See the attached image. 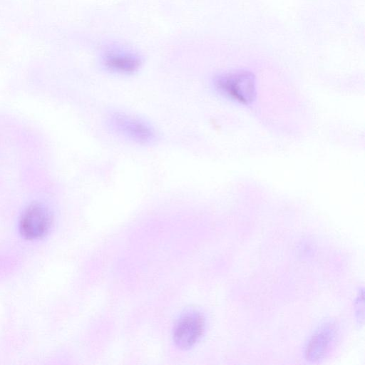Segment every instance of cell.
<instances>
[{
    "label": "cell",
    "instance_id": "cell-1",
    "mask_svg": "<svg viewBox=\"0 0 365 365\" xmlns=\"http://www.w3.org/2000/svg\"><path fill=\"white\" fill-rule=\"evenodd\" d=\"M215 84L222 96L237 103L247 105L255 99V77L249 71L235 70L225 73L217 77Z\"/></svg>",
    "mask_w": 365,
    "mask_h": 365
},
{
    "label": "cell",
    "instance_id": "cell-2",
    "mask_svg": "<svg viewBox=\"0 0 365 365\" xmlns=\"http://www.w3.org/2000/svg\"><path fill=\"white\" fill-rule=\"evenodd\" d=\"M51 216L48 208L40 202H32L23 211L19 220L21 234L28 240L43 237L49 230Z\"/></svg>",
    "mask_w": 365,
    "mask_h": 365
},
{
    "label": "cell",
    "instance_id": "cell-3",
    "mask_svg": "<svg viewBox=\"0 0 365 365\" xmlns=\"http://www.w3.org/2000/svg\"><path fill=\"white\" fill-rule=\"evenodd\" d=\"M205 330V319L197 312H190L182 315L175 324L173 339L180 349L192 347L202 336Z\"/></svg>",
    "mask_w": 365,
    "mask_h": 365
},
{
    "label": "cell",
    "instance_id": "cell-4",
    "mask_svg": "<svg viewBox=\"0 0 365 365\" xmlns=\"http://www.w3.org/2000/svg\"><path fill=\"white\" fill-rule=\"evenodd\" d=\"M110 120L118 132L135 142L148 143L155 138V132L150 125L133 116L115 113L111 115Z\"/></svg>",
    "mask_w": 365,
    "mask_h": 365
},
{
    "label": "cell",
    "instance_id": "cell-5",
    "mask_svg": "<svg viewBox=\"0 0 365 365\" xmlns=\"http://www.w3.org/2000/svg\"><path fill=\"white\" fill-rule=\"evenodd\" d=\"M336 336L334 324H326L319 328L308 342L305 351L307 360H319L326 355L334 344Z\"/></svg>",
    "mask_w": 365,
    "mask_h": 365
},
{
    "label": "cell",
    "instance_id": "cell-6",
    "mask_svg": "<svg viewBox=\"0 0 365 365\" xmlns=\"http://www.w3.org/2000/svg\"><path fill=\"white\" fill-rule=\"evenodd\" d=\"M106 65L115 71L130 73L138 68V61L133 56L111 55L107 58Z\"/></svg>",
    "mask_w": 365,
    "mask_h": 365
}]
</instances>
